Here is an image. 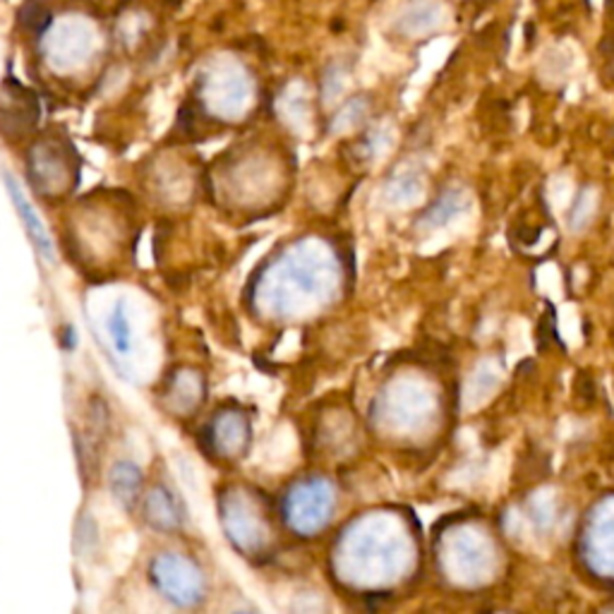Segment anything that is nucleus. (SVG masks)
Listing matches in <instances>:
<instances>
[{
  "label": "nucleus",
  "instance_id": "nucleus-2",
  "mask_svg": "<svg viewBox=\"0 0 614 614\" xmlns=\"http://www.w3.org/2000/svg\"><path fill=\"white\" fill-rule=\"evenodd\" d=\"M5 183H8V188H10L12 202H15V207H17V212H20V216H22L24 226H27V231H29L32 240L36 243V248H39V250L44 252V257L51 260V257H53V245H51V238H48V233H46V228H44L41 219H39V216L34 214L32 204H29L27 200H24V195L20 192V188L15 185V180H12V178L8 176V178H5Z\"/></svg>",
  "mask_w": 614,
  "mask_h": 614
},
{
  "label": "nucleus",
  "instance_id": "nucleus-5",
  "mask_svg": "<svg viewBox=\"0 0 614 614\" xmlns=\"http://www.w3.org/2000/svg\"><path fill=\"white\" fill-rule=\"evenodd\" d=\"M341 84H344V65L336 60V63H332L327 70V77H324V89H332L339 94Z\"/></svg>",
  "mask_w": 614,
  "mask_h": 614
},
{
  "label": "nucleus",
  "instance_id": "nucleus-4",
  "mask_svg": "<svg viewBox=\"0 0 614 614\" xmlns=\"http://www.w3.org/2000/svg\"><path fill=\"white\" fill-rule=\"evenodd\" d=\"M113 492L118 497H123V502H130V497L137 492V471L132 466L123 463L113 471Z\"/></svg>",
  "mask_w": 614,
  "mask_h": 614
},
{
  "label": "nucleus",
  "instance_id": "nucleus-3",
  "mask_svg": "<svg viewBox=\"0 0 614 614\" xmlns=\"http://www.w3.org/2000/svg\"><path fill=\"white\" fill-rule=\"evenodd\" d=\"M108 332L113 336V344L120 353L130 351V322L123 305H116L111 317H108Z\"/></svg>",
  "mask_w": 614,
  "mask_h": 614
},
{
  "label": "nucleus",
  "instance_id": "nucleus-1",
  "mask_svg": "<svg viewBox=\"0 0 614 614\" xmlns=\"http://www.w3.org/2000/svg\"><path fill=\"white\" fill-rule=\"evenodd\" d=\"M449 8L444 0H404L392 15V32L404 39H423L444 27Z\"/></svg>",
  "mask_w": 614,
  "mask_h": 614
}]
</instances>
